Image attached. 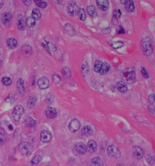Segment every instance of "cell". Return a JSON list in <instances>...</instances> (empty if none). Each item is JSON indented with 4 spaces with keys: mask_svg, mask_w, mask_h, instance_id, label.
Instances as JSON below:
<instances>
[{
    "mask_svg": "<svg viewBox=\"0 0 155 166\" xmlns=\"http://www.w3.org/2000/svg\"><path fill=\"white\" fill-rule=\"evenodd\" d=\"M140 48L144 55L150 56L153 53L152 40L149 37L144 38L140 42Z\"/></svg>",
    "mask_w": 155,
    "mask_h": 166,
    "instance_id": "6da1fadb",
    "label": "cell"
},
{
    "mask_svg": "<svg viewBox=\"0 0 155 166\" xmlns=\"http://www.w3.org/2000/svg\"><path fill=\"white\" fill-rule=\"evenodd\" d=\"M122 79L128 83H132L136 79L135 69L134 67H128L121 72Z\"/></svg>",
    "mask_w": 155,
    "mask_h": 166,
    "instance_id": "7a4b0ae2",
    "label": "cell"
},
{
    "mask_svg": "<svg viewBox=\"0 0 155 166\" xmlns=\"http://www.w3.org/2000/svg\"><path fill=\"white\" fill-rule=\"evenodd\" d=\"M67 12L70 16L75 17L78 15L79 13V6L75 1H70L68 3L67 7Z\"/></svg>",
    "mask_w": 155,
    "mask_h": 166,
    "instance_id": "3957f363",
    "label": "cell"
},
{
    "mask_svg": "<svg viewBox=\"0 0 155 166\" xmlns=\"http://www.w3.org/2000/svg\"><path fill=\"white\" fill-rule=\"evenodd\" d=\"M19 149L22 154L25 156H28L31 154L32 152V146L28 142H21L19 146Z\"/></svg>",
    "mask_w": 155,
    "mask_h": 166,
    "instance_id": "277c9868",
    "label": "cell"
},
{
    "mask_svg": "<svg viewBox=\"0 0 155 166\" xmlns=\"http://www.w3.org/2000/svg\"><path fill=\"white\" fill-rule=\"evenodd\" d=\"M24 113V108L20 105H17L14 108L12 114L13 119L14 121H19L21 116Z\"/></svg>",
    "mask_w": 155,
    "mask_h": 166,
    "instance_id": "5b68a950",
    "label": "cell"
},
{
    "mask_svg": "<svg viewBox=\"0 0 155 166\" xmlns=\"http://www.w3.org/2000/svg\"><path fill=\"white\" fill-rule=\"evenodd\" d=\"M107 154L110 157L118 158L121 157V153L117 146L114 145L109 146L107 149Z\"/></svg>",
    "mask_w": 155,
    "mask_h": 166,
    "instance_id": "8992f818",
    "label": "cell"
},
{
    "mask_svg": "<svg viewBox=\"0 0 155 166\" xmlns=\"http://www.w3.org/2000/svg\"><path fill=\"white\" fill-rule=\"evenodd\" d=\"M80 122L77 119H73L71 120L68 125V128L72 132H76L80 127Z\"/></svg>",
    "mask_w": 155,
    "mask_h": 166,
    "instance_id": "52a82bcc",
    "label": "cell"
},
{
    "mask_svg": "<svg viewBox=\"0 0 155 166\" xmlns=\"http://www.w3.org/2000/svg\"><path fill=\"white\" fill-rule=\"evenodd\" d=\"M38 85L40 89H46L48 88L50 86V81L48 78L46 77H42L40 78L38 80Z\"/></svg>",
    "mask_w": 155,
    "mask_h": 166,
    "instance_id": "ba28073f",
    "label": "cell"
},
{
    "mask_svg": "<svg viewBox=\"0 0 155 166\" xmlns=\"http://www.w3.org/2000/svg\"><path fill=\"white\" fill-rule=\"evenodd\" d=\"M96 5L99 9L106 11L109 8V2L107 0H97Z\"/></svg>",
    "mask_w": 155,
    "mask_h": 166,
    "instance_id": "9c48e42d",
    "label": "cell"
},
{
    "mask_svg": "<svg viewBox=\"0 0 155 166\" xmlns=\"http://www.w3.org/2000/svg\"><path fill=\"white\" fill-rule=\"evenodd\" d=\"M40 139L42 142L48 143L51 141L52 135L49 131H43L40 135Z\"/></svg>",
    "mask_w": 155,
    "mask_h": 166,
    "instance_id": "30bf717a",
    "label": "cell"
},
{
    "mask_svg": "<svg viewBox=\"0 0 155 166\" xmlns=\"http://www.w3.org/2000/svg\"><path fill=\"white\" fill-rule=\"evenodd\" d=\"M17 90L20 95H23L25 94V86L24 81L22 78H19L17 81Z\"/></svg>",
    "mask_w": 155,
    "mask_h": 166,
    "instance_id": "8fae6325",
    "label": "cell"
},
{
    "mask_svg": "<svg viewBox=\"0 0 155 166\" xmlns=\"http://www.w3.org/2000/svg\"><path fill=\"white\" fill-rule=\"evenodd\" d=\"M45 114L47 118L50 119H54L57 116V112L54 108L48 107L45 111Z\"/></svg>",
    "mask_w": 155,
    "mask_h": 166,
    "instance_id": "7c38bea8",
    "label": "cell"
},
{
    "mask_svg": "<svg viewBox=\"0 0 155 166\" xmlns=\"http://www.w3.org/2000/svg\"><path fill=\"white\" fill-rule=\"evenodd\" d=\"M12 16L9 12H6L3 13L1 16V21L4 25H8L12 20Z\"/></svg>",
    "mask_w": 155,
    "mask_h": 166,
    "instance_id": "4fadbf2b",
    "label": "cell"
},
{
    "mask_svg": "<svg viewBox=\"0 0 155 166\" xmlns=\"http://www.w3.org/2000/svg\"><path fill=\"white\" fill-rule=\"evenodd\" d=\"M45 41L47 43V46L49 50H51L53 52L56 51L57 47L55 42L51 38H47L45 39Z\"/></svg>",
    "mask_w": 155,
    "mask_h": 166,
    "instance_id": "5bb4252c",
    "label": "cell"
},
{
    "mask_svg": "<svg viewBox=\"0 0 155 166\" xmlns=\"http://www.w3.org/2000/svg\"><path fill=\"white\" fill-rule=\"evenodd\" d=\"M75 150L81 154H85L86 153V147L83 142H78L75 145Z\"/></svg>",
    "mask_w": 155,
    "mask_h": 166,
    "instance_id": "9a60e30c",
    "label": "cell"
},
{
    "mask_svg": "<svg viewBox=\"0 0 155 166\" xmlns=\"http://www.w3.org/2000/svg\"><path fill=\"white\" fill-rule=\"evenodd\" d=\"M124 7L126 10L129 12H134L135 11L134 3L131 0H125Z\"/></svg>",
    "mask_w": 155,
    "mask_h": 166,
    "instance_id": "2e32d148",
    "label": "cell"
},
{
    "mask_svg": "<svg viewBox=\"0 0 155 166\" xmlns=\"http://www.w3.org/2000/svg\"><path fill=\"white\" fill-rule=\"evenodd\" d=\"M132 153L135 158L137 159H140V158H142L143 154V152L142 149L138 146H135L133 147Z\"/></svg>",
    "mask_w": 155,
    "mask_h": 166,
    "instance_id": "e0dca14e",
    "label": "cell"
},
{
    "mask_svg": "<svg viewBox=\"0 0 155 166\" xmlns=\"http://www.w3.org/2000/svg\"><path fill=\"white\" fill-rule=\"evenodd\" d=\"M117 88L118 91L122 94L126 93L128 90L127 85L125 83L121 81L118 82L117 84Z\"/></svg>",
    "mask_w": 155,
    "mask_h": 166,
    "instance_id": "ac0fdd59",
    "label": "cell"
},
{
    "mask_svg": "<svg viewBox=\"0 0 155 166\" xmlns=\"http://www.w3.org/2000/svg\"><path fill=\"white\" fill-rule=\"evenodd\" d=\"M97 142L93 140H91L88 142L87 145L86 149L89 152L93 153L97 151Z\"/></svg>",
    "mask_w": 155,
    "mask_h": 166,
    "instance_id": "d6986e66",
    "label": "cell"
},
{
    "mask_svg": "<svg viewBox=\"0 0 155 166\" xmlns=\"http://www.w3.org/2000/svg\"><path fill=\"white\" fill-rule=\"evenodd\" d=\"M22 53L25 56H29L32 53V48L30 45L26 44H24L22 45Z\"/></svg>",
    "mask_w": 155,
    "mask_h": 166,
    "instance_id": "ffe728a7",
    "label": "cell"
},
{
    "mask_svg": "<svg viewBox=\"0 0 155 166\" xmlns=\"http://www.w3.org/2000/svg\"><path fill=\"white\" fill-rule=\"evenodd\" d=\"M81 133L83 136L88 137L92 135L93 133V130L90 126L86 125L82 129Z\"/></svg>",
    "mask_w": 155,
    "mask_h": 166,
    "instance_id": "44dd1931",
    "label": "cell"
},
{
    "mask_svg": "<svg viewBox=\"0 0 155 166\" xmlns=\"http://www.w3.org/2000/svg\"><path fill=\"white\" fill-rule=\"evenodd\" d=\"M110 69V66L109 64L107 62H104L102 64V67L99 73L100 75H105L107 74Z\"/></svg>",
    "mask_w": 155,
    "mask_h": 166,
    "instance_id": "7402d4cb",
    "label": "cell"
},
{
    "mask_svg": "<svg viewBox=\"0 0 155 166\" xmlns=\"http://www.w3.org/2000/svg\"><path fill=\"white\" fill-rule=\"evenodd\" d=\"M17 19L18 21V28L21 30H24L25 29V27L23 16L22 14H18L17 17Z\"/></svg>",
    "mask_w": 155,
    "mask_h": 166,
    "instance_id": "603a6c76",
    "label": "cell"
},
{
    "mask_svg": "<svg viewBox=\"0 0 155 166\" xmlns=\"http://www.w3.org/2000/svg\"><path fill=\"white\" fill-rule=\"evenodd\" d=\"M87 11L89 14L92 18H96L97 16V10L93 5H90L88 6Z\"/></svg>",
    "mask_w": 155,
    "mask_h": 166,
    "instance_id": "cb8c5ba5",
    "label": "cell"
},
{
    "mask_svg": "<svg viewBox=\"0 0 155 166\" xmlns=\"http://www.w3.org/2000/svg\"><path fill=\"white\" fill-rule=\"evenodd\" d=\"M92 166H103V162L99 157H95L91 161Z\"/></svg>",
    "mask_w": 155,
    "mask_h": 166,
    "instance_id": "d4e9b609",
    "label": "cell"
},
{
    "mask_svg": "<svg viewBox=\"0 0 155 166\" xmlns=\"http://www.w3.org/2000/svg\"><path fill=\"white\" fill-rule=\"evenodd\" d=\"M6 44H7L9 48H10V49H14L17 47V42L14 38H10L8 40Z\"/></svg>",
    "mask_w": 155,
    "mask_h": 166,
    "instance_id": "484cf974",
    "label": "cell"
},
{
    "mask_svg": "<svg viewBox=\"0 0 155 166\" xmlns=\"http://www.w3.org/2000/svg\"><path fill=\"white\" fill-rule=\"evenodd\" d=\"M41 15H41V11H40L39 9L37 8H35L32 10L31 16H32V18L35 20H39L41 18Z\"/></svg>",
    "mask_w": 155,
    "mask_h": 166,
    "instance_id": "4316f807",
    "label": "cell"
},
{
    "mask_svg": "<svg viewBox=\"0 0 155 166\" xmlns=\"http://www.w3.org/2000/svg\"><path fill=\"white\" fill-rule=\"evenodd\" d=\"M65 28L67 32V34L70 36H74L75 34V30L72 26L69 24L67 23L65 25Z\"/></svg>",
    "mask_w": 155,
    "mask_h": 166,
    "instance_id": "83f0119b",
    "label": "cell"
},
{
    "mask_svg": "<svg viewBox=\"0 0 155 166\" xmlns=\"http://www.w3.org/2000/svg\"><path fill=\"white\" fill-rule=\"evenodd\" d=\"M37 101V99L35 96L34 95L30 96L27 100V106L30 108L33 107L35 106Z\"/></svg>",
    "mask_w": 155,
    "mask_h": 166,
    "instance_id": "f1b7e54d",
    "label": "cell"
},
{
    "mask_svg": "<svg viewBox=\"0 0 155 166\" xmlns=\"http://www.w3.org/2000/svg\"><path fill=\"white\" fill-rule=\"evenodd\" d=\"M111 47L114 49H118L123 47L124 43L123 42L121 41H114L111 43Z\"/></svg>",
    "mask_w": 155,
    "mask_h": 166,
    "instance_id": "f546056e",
    "label": "cell"
},
{
    "mask_svg": "<svg viewBox=\"0 0 155 166\" xmlns=\"http://www.w3.org/2000/svg\"><path fill=\"white\" fill-rule=\"evenodd\" d=\"M102 61L100 60H96L94 65V69L96 73H99L102 67Z\"/></svg>",
    "mask_w": 155,
    "mask_h": 166,
    "instance_id": "4dcf8cb0",
    "label": "cell"
},
{
    "mask_svg": "<svg viewBox=\"0 0 155 166\" xmlns=\"http://www.w3.org/2000/svg\"><path fill=\"white\" fill-rule=\"evenodd\" d=\"M25 123L28 127H33L35 126L37 122L31 117H27L25 120Z\"/></svg>",
    "mask_w": 155,
    "mask_h": 166,
    "instance_id": "1f68e13d",
    "label": "cell"
},
{
    "mask_svg": "<svg viewBox=\"0 0 155 166\" xmlns=\"http://www.w3.org/2000/svg\"><path fill=\"white\" fill-rule=\"evenodd\" d=\"M146 160L150 164H153L155 163V158L154 155L152 153H149L146 156Z\"/></svg>",
    "mask_w": 155,
    "mask_h": 166,
    "instance_id": "d6a6232c",
    "label": "cell"
},
{
    "mask_svg": "<svg viewBox=\"0 0 155 166\" xmlns=\"http://www.w3.org/2000/svg\"><path fill=\"white\" fill-rule=\"evenodd\" d=\"M62 74L65 77L69 78L71 76V71L69 68L65 67L62 69Z\"/></svg>",
    "mask_w": 155,
    "mask_h": 166,
    "instance_id": "836d02e7",
    "label": "cell"
},
{
    "mask_svg": "<svg viewBox=\"0 0 155 166\" xmlns=\"http://www.w3.org/2000/svg\"><path fill=\"white\" fill-rule=\"evenodd\" d=\"M42 160V157L40 155L35 156L31 161V166H36Z\"/></svg>",
    "mask_w": 155,
    "mask_h": 166,
    "instance_id": "e575fe53",
    "label": "cell"
},
{
    "mask_svg": "<svg viewBox=\"0 0 155 166\" xmlns=\"http://www.w3.org/2000/svg\"><path fill=\"white\" fill-rule=\"evenodd\" d=\"M26 24L29 27H33L35 25V21L32 17H28L26 20Z\"/></svg>",
    "mask_w": 155,
    "mask_h": 166,
    "instance_id": "d590c367",
    "label": "cell"
},
{
    "mask_svg": "<svg viewBox=\"0 0 155 166\" xmlns=\"http://www.w3.org/2000/svg\"><path fill=\"white\" fill-rule=\"evenodd\" d=\"M111 23L114 26H117L118 24V21L117 18V11L114 9L113 12V17L111 20Z\"/></svg>",
    "mask_w": 155,
    "mask_h": 166,
    "instance_id": "8d00e7d4",
    "label": "cell"
},
{
    "mask_svg": "<svg viewBox=\"0 0 155 166\" xmlns=\"http://www.w3.org/2000/svg\"><path fill=\"white\" fill-rule=\"evenodd\" d=\"M34 1L39 8H47V4L45 1H41V0H35Z\"/></svg>",
    "mask_w": 155,
    "mask_h": 166,
    "instance_id": "74e56055",
    "label": "cell"
},
{
    "mask_svg": "<svg viewBox=\"0 0 155 166\" xmlns=\"http://www.w3.org/2000/svg\"><path fill=\"white\" fill-rule=\"evenodd\" d=\"M1 81L4 85L8 86L12 84V81L11 78L8 77H4L1 79Z\"/></svg>",
    "mask_w": 155,
    "mask_h": 166,
    "instance_id": "f35d334b",
    "label": "cell"
},
{
    "mask_svg": "<svg viewBox=\"0 0 155 166\" xmlns=\"http://www.w3.org/2000/svg\"><path fill=\"white\" fill-rule=\"evenodd\" d=\"M78 14L79 18H80L81 20V21L85 20V18H86V15H85L84 9H80Z\"/></svg>",
    "mask_w": 155,
    "mask_h": 166,
    "instance_id": "ab89813d",
    "label": "cell"
},
{
    "mask_svg": "<svg viewBox=\"0 0 155 166\" xmlns=\"http://www.w3.org/2000/svg\"><path fill=\"white\" fill-rule=\"evenodd\" d=\"M54 99V96L51 93H49L46 97V102L48 104H51L53 103Z\"/></svg>",
    "mask_w": 155,
    "mask_h": 166,
    "instance_id": "60d3db41",
    "label": "cell"
},
{
    "mask_svg": "<svg viewBox=\"0 0 155 166\" xmlns=\"http://www.w3.org/2000/svg\"><path fill=\"white\" fill-rule=\"evenodd\" d=\"M141 73H142L143 76L145 78H149V77H150L149 73L147 71L145 67H142V69H141Z\"/></svg>",
    "mask_w": 155,
    "mask_h": 166,
    "instance_id": "b9f144b4",
    "label": "cell"
},
{
    "mask_svg": "<svg viewBox=\"0 0 155 166\" xmlns=\"http://www.w3.org/2000/svg\"><path fill=\"white\" fill-rule=\"evenodd\" d=\"M60 79L61 78L60 77L58 74H55L52 76V80L54 84H58L60 82Z\"/></svg>",
    "mask_w": 155,
    "mask_h": 166,
    "instance_id": "7bdbcfd3",
    "label": "cell"
},
{
    "mask_svg": "<svg viewBox=\"0 0 155 166\" xmlns=\"http://www.w3.org/2000/svg\"><path fill=\"white\" fill-rule=\"evenodd\" d=\"M148 100H149L150 104L155 106V95L154 94H152L149 95L148 97Z\"/></svg>",
    "mask_w": 155,
    "mask_h": 166,
    "instance_id": "ee69618b",
    "label": "cell"
},
{
    "mask_svg": "<svg viewBox=\"0 0 155 166\" xmlns=\"http://www.w3.org/2000/svg\"><path fill=\"white\" fill-rule=\"evenodd\" d=\"M6 140V137L4 134L0 132V145H3L4 144Z\"/></svg>",
    "mask_w": 155,
    "mask_h": 166,
    "instance_id": "f6af8a7d",
    "label": "cell"
},
{
    "mask_svg": "<svg viewBox=\"0 0 155 166\" xmlns=\"http://www.w3.org/2000/svg\"><path fill=\"white\" fill-rule=\"evenodd\" d=\"M117 34H125V30L124 28L122 27L121 26H119L117 29Z\"/></svg>",
    "mask_w": 155,
    "mask_h": 166,
    "instance_id": "bcb514c9",
    "label": "cell"
},
{
    "mask_svg": "<svg viewBox=\"0 0 155 166\" xmlns=\"http://www.w3.org/2000/svg\"><path fill=\"white\" fill-rule=\"evenodd\" d=\"M14 100V98L13 96L12 95H9L8 97H6V100L7 102H12L13 100Z\"/></svg>",
    "mask_w": 155,
    "mask_h": 166,
    "instance_id": "7dc6e473",
    "label": "cell"
},
{
    "mask_svg": "<svg viewBox=\"0 0 155 166\" xmlns=\"http://www.w3.org/2000/svg\"><path fill=\"white\" fill-rule=\"evenodd\" d=\"M81 69H82V73L85 74H86V71H88V67L85 65L83 64V65H82Z\"/></svg>",
    "mask_w": 155,
    "mask_h": 166,
    "instance_id": "c3c4849f",
    "label": "cell"
},
{
    "mask_svg": "<svg viewBox=\"0 0 155 166\" xmlns=\"http://www.w3.org/2000/svg\"><path fill=\"white\" fill-rule=\"evenodd\" d=\"M23 1L25 5L29 6H30L31 5V1Z\"/></svg>",
    "mask_w": 155,
    "mask_h": 166,
    "instance_id": "681fc988",
    "label": "cell"
},
{
    "mask_svg": "<svg viewBox=\"0 0 155 166\" xmlns=\"http://www.w3.org/2000/svg\"><path fill=\"white\" fill-rule=\"evenodd\" d=\"M110 29H109V28H106L105 29L103 30L102 31V32H104V34L106 32V34H109L110 32Z\"/></svg>",
    "mask_w": 155,
    "mask_h": 166,
    "instance_id": "f907efd6",
    "label": "cell"
},
{
    "mask_svg": "<svg viewBox=\"0 0 155 166\" xmlns=\"http://www.w3.org/2000/svg\"><path fill=\"white\" fill-rule=\"evenodd\" d=\"M8 129L10 131H12L13 130V127L12 124H9L8 125Z\"/></svg>",
    "mask_w": 155,
    "mask_h": 166,
    "instance_id": "816d5d0a",
    "label": "cell"
},
{
    "mask_svg": "<svg viewBox=\"0 0 155 166\" xmlns=\"http://www.w3.org/2000/svg\"><path fill=\"white\" fill-rule=\"evenodd\" d=\"M3 57L1 53H0V66H1L3 62Z\"/></svg>",
    "mask_w": 155,
    "mask_h": 166,
    "instance_id": "f5cc1de1",
    "label": "cell"
},
{
    "mask_svg": "<svg viewBox=\"0 0 155 166\" xmlns=\"http://www.w3.org/2000/svg\"><path fill=\"white\" fill-rule=\"evenodd\" d=\"M3 5H4V2L2 0H0V9L2 8Z\"/></svg>",
    "mask_w": 155,
    "mask_h": 166,
    "instance_id": "db71d44e",
    "label": "cell"
},
{
    "mask_svg": "<svg viewBox=\"0 0 155 166\" xmlns=\"http://www.w3.org/2000/svg\"><path fill=\"white\" fill-rule=\"evenodd\" d=\"M125 0H123V1H121V3H122V4H124V2H125Z\"/></svg>",
    "mask_w": 155,
    "mask_h": 166,
    "instance_id": "11a10c76",
    "label": "cell"
},
{
    "mask_svg": "<svg viewBox=\"0 0 155 166\" xmlns=\"http://www.w3.org/2000/svg\"><path fill=\"white\" fill-rule=\"evenodd\" d=\"M118 12L119 13H120V15H122V12H121V10L119 9L118 10Z\"/></svg>",
    "mask_w": 155,
    "mask_h": 166,
    "instance_id": "9f6ffc18",
    "label": "cell"
},
{
    "mask_svg": "<svg viewBox=\"0 0 155 166\" xmlns=\"http://www.w3.org/2000/svg\"><path fill=\"white\" fill-rule=\"evenodd\" d=\"M117 166H122V164H117Z\"/></svg>",
    "mask_w": 155,
    "mask_h": 166,
    "instance_id": "6f0895ef",
    "label": "cell"
},
{
    "mask_svg": "<svg viewBox=\"0 0 155 166\" xmlns=\"http://www.w3.org/2000/svg\"></svg>",
    "mask_w": 155,
    "mask_h": 166,
    "instance_id": "680465c9",
    "label": "cell"
}]
</instances>
